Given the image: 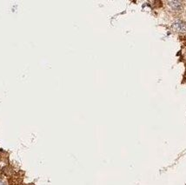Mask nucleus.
I'll use <instances>...</instances> for the list:
<instances>
[{
	"mask_svg": "<svg viewBox=\"0 0 186 185\" xmlns=\"http://www.w3.org/2000/svg\"><path fill=\"white\" fill-rule=\"evenodd\" d=\"M172 28L177 32H184L186 31V24L180 19H176L173 22Z\"/></svg>",
	"mask_w": 186,
	"mask_h": 185,
	"instance_id": "1",
	"label": "nucleus"
},
{
	"mask_svg": "<svg viewBox=\"0 0 186 185\" xmlns=\"http://www.w3.org/2000/svg\"><path fill=\"white\" fill-rule=\"evenodd\" d=\"M0 185H5V184L4 183H3V182H1V181H0Z\"/></svg>",
	"mask_w": 186,
	"mask_h": 185,
	"instance_id": "3",
	"label": "nucleus"
},
{
	"mask_svg": "<svg viewBox=\"0 0 186 185\" xmlns=\"http://www.w3.org/2000/svg\"><path fill=\"white\" fill-rule=\"evenodd\" d=\"M169 7L173 10H179L182 8V3L179 1H169L167 2Z\"/></svg>",
	"mask_w": 186,
	"mask_h": 185,
	"instance_id": "2",
	"label": "nucleus"
}]
</instances>
